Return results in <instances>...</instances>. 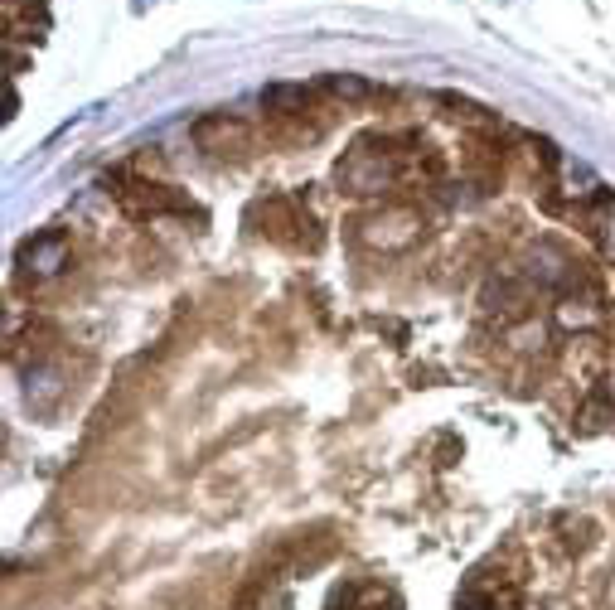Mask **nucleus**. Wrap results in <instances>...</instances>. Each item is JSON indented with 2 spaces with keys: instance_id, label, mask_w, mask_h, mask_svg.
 Segmentation results:
<instances>
[{
  "instance_id": "obj_1",
  "label": "nucleus",
  "mask_w": 615,
  "mask_h": 610,
  "mask_svg": "<svg viewBox=\"0 0 615 610\" xmlns=\"http://www.w3.org/2000/svg\"><path fill=\"white\" fill-rule=\"evenodd\" d=\"M199 146H203V150H219V155L248 150V146H252V132H248L242 122H233V116H209V122L199 126Z\"/></svg>"
},
{
  "instance_id": "obj_2",
  "label": "nucleus",
  "mask_w": 615,
  "mask_h": 610,
  "mask_svg": "<svg viewBox=\"0 0 615 610\" xmlns=\"http://www.w3.org/2000/svg\"><path fill=\"white\" fill-rule=\"evenodd\" d=\"M262 102H267V107H272V112H281V116H296V112H305V102H311V93H305V87H267V93H262Z\"/></svg>"
},
{
  "instance_id": "obj_3",
  "label": "nucleus",
  "mask_w": 615,
  "mask_h": 610,
  "mask_svg": "<svg viewBox=\"0 0 615 610\" xmlns=\"http://www.w3.org/2000/svg\"><path fill=\"white\" fill-rule=\"evenodd\" d=\"M325 87H330V93H335V97H344V102H358V97H368V83H358V77H339V73L330 77Z\"/></svg>"
}]
</instances>
